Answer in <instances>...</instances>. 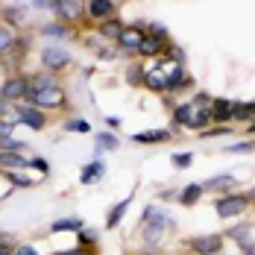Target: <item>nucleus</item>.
Wrapping results in <instances>:
<instances>
[{"label":"nucleus","instance_id":"f257e3e1","mask_svg":"<svg viewBox=\"0 0 255 255\" xmlns=\"http://www.w3.org/2000/svg\"><path fill=\"white\" fill-rule=\"evenodd\" d=\"M253 200H255V194H250V191L226 194V197H217L214 211H217V217H223V220H235V217H241V214L253 205Z\"/></svg>","mask_w":255,"mask_h":255},{"label":"nucleus","instance_id":"f03ea898","mask_svg":"<svg viewBox=\"0 0 255 255\" xmlns=\"http://www.w3.org/2000/svg\"><path fill=\"white\" fill-rule=\"evenodd\" d=\"M26 106H35V109H41L44 115L47 112H56V109H65V103H68V94H65V88H47V91H29V97H26Z\"/></svg>","mask_w":255,"mask_h":255},{"label":"nucleus","instance_id":"7ed1b4c3","mask_svg":"<svg viewBox=\"0 0 255 255\" xmlns=\"http://www.w3.org/2000/svg\"><path fill=\"white\" fill-rule=\"evenodd\" d=\"M223 235H197V238H191L188 241V253L191 255H220L223 253Z\"/></svg>","mask_w":255,"mask_h":255},{"label":"nucleus","instance_id":"20e7f679","mask_svg":"<svg viewBox=\"0 0 255 255\" xmlns=\"http://www.w3.org/2000/svg\"><path fill=\"white\" fill-rule=\"evenodd\" d=\"M71 62H74V59H71V53L62 50V47H44V50H41V68H44L47 74L65 71Z\"/></svg>","mask_w":255,"mask_h":255},{"label":"nucleus","instance_id":"39448f33","mask_svg":"<svg viewBox=\"0 0 255 255\" xmlns=\"http://www.w3.org/2000/svg\"><path fill=\"white\" fill-rule=\"evenodd\" d=\"M3 100L12 103V100H26L29 97V77H9L0 88Z\"/></svg>","mask_w":255,"mask_h":255},{"label":"nucleus","instance_id":"423d86ee","mask_svg":"<svg viewBox=\"0 0 255 255\" xmlns=\"http://www.w3.org/2000/svg\"><path fill=\"white\" fill-rule=\"evenodd\" d=\"M15 112H18V118H21V124L29 129H44L47 127V115L41 112V109H35V106H26V103H18L15 106Z\"/></svg>","mask_w":255,"mask_h":255},{"label":"nucleus","instance_id":"0eeeda50","mask_svg":"<svg viewBox=\"0 0 255 255\" xmlns=\"http://www.w3.org/2000/svg\"><path fill=\"white\" fill-rule=\"evenodd\" d=\"M85 15L103 24L109 18H118V3H112V0H91V3H85Z\"/></svg>","mask_w":255,"mask_h":255},{"label":"nucleus","instance_id":"6e6552de","mask_svg":"<svg viewBox=\"0 0 255 255\" xmlns=\"http://www.w3.org/2000/svg\"><path fill=\"white\" fill-rule=\"evenodd\" d=\"M53 9H56V18H59V24L68 26V21H77L79 15H82V3L77 0H53Z\"/></svg>","mask_w":255,"mask_h":255},{"label":"nucleus","instance_id":"1a4fd4ad","mask_svg":"<svg viewBox=\"0 0 255 255\" xmlns=\"http://www.w3.org/2000/svg\"><path fill=\"white\" fill-rule=\"evenodd\" d=\"M144 26H147V24H138V26H124V32L118 35V47H121V50L135 53V50H138V44L144 41Z\"/></svg>","mask_w":255,"mask_h":255},{"label":"nucleus","instance_id":"9d476101","mask_svg":"<svg viewBox=\"0 0 255 255\" xmlns=\"http://www.w3.org/2000/svg\"><path fill=\"white\" fill-rule=\"evenodd\" d=\"M235 185H238V179L235 173H220V176H211L203 182V191H214V194H235Z\"/></svg>","mask_w":255,"mask_h":255},{"label":"nucleus","instance_id":"9b49d317","mask_svg":"<svg viewBox=\"0 0 255 255\" xmlns=\"http://www.w3.org/2000/svg\"><path fill=\"white\" fill-rule=\"evenodd\" d=\"M144 226H155V229H164L170 232L176 223H173V217L167 214V211H161V208H155V205H150L147 211H144Z\"/></svg>","mask_w":255,"mask_h":255},{"label":"nucleus","instance_id":"f8f14e48","mask_svg":"<svg viewBox=\"0 0 255 255\" xmlns=\"http://www.w3.org/2000/svg\"><path fill=\"white\" fill-rule=\"evenodd\" d=\"M164 77H167V91H182V88H191V85H194L191 74H188L182 65L170 68V71H164Z\"/></svg>","mask_w":255,"mask_h":255},{"label":"nucleus","instance_id":"ddd939ff","mask_svg":"<svg viewBox=\"0 0 255 255\" xmlns=\"http://www.w3.org/2000/svg\"><path fill=\"white\" fill-rule=\"evenodd\" d=\"M232 112H235V103L232 100H223V97L211 100V121H217V124H229Z\"/></svg>","mask_w":255,"mask_h":255},{"label":"nucleus","instance_id":"4468645a","mask_svg":"<svg viewBox=\"0 0 255 255\" xmlns=\"http://www.w3.org/2000/svg\"><path fill=\"white\" fill-rule=\"evenodd\" d=\"M164 50H167V41H158V38H153V35H144V41L138 44V56H164Z\"/></svg>","mask_w":255,"mask_h":255},{"label":"nucleus","instance_id":"2eb2a0df","mask_svg":"<svg viewBox=\"0 0 255 255\" xmlns=\"http://www.w3.org/2000/svg\"><path fill=\"white\" fill-rule=\"evenodd\" d=\"M144 85L155 91V94H164L167 91V77H164V71H147L144 74Z\"/></svg>","mask_w":255,"mask_h":255},{"label":"nucleus","instance_id":"dca6fc26","mask_svg":"<svg viewBox=\"0 0 255 255\" xmlns=\"http://www.w3.org/2000/svg\"><path fill=\"white\" fill-rule=\"evenodd\" d=\"M135 144H161V141H170V132L167 129H153V132H138L132 135Z\"/></svg>","mask_w":255,"mask_h":255},{"label":"nucleus","instance_id":"f3484780","mask_svg":"<svg viewBox=\"0 0 255 255\" xmlns=\"http://www.w3.org/2000/svg\"><path fill=\"white\" fill-rule=\"evenodd\" d=\"M56 85H59L56 82V74H47V71L29 77V91H47V88H56Z\"/></svg>","mask_w":255,"mask_h":255},{"label":"nucleus","instance_id":"a211bd4d","mask_svg":"<svg viewBox=\"0 0 255 255\" xmlns=\"http://www.w3.org/2000/svg\"><path fill=\"white\" fill-rule=\"evenodd\" d=\"M41 35H47V38H71L74 35V29L65 24H59V21H50V24L41 26Z\"/></svg>","mask_w":255,"mask_h":255},{"label":"nucleus","instance_id":"6ab92c4d","mask_svg":"<svg viewBox=\"0 0 255 255\" xmlns=\"http://www.w3.org/2000/svg\"><path fill=\"white\" fill-rule=\"evenodd\" d=\"M191 118H194V106H191V103H176V109H173V124H176V127H191Z\"/></svg>","mask_w":255,"mask_h":255},{"label":"nucleus","instance_id":"aec40b11","mask_svg":"<svg viewBox=\"0 0 255 255\" xmlns=\"http://www.w3.org/2000/svg\"><path fill=\"white\" fill-rule=\"evenodd\" d=\"M124 32V21L121 18H109V21H103L100 24V35L103 38H112V41H118V35Z\"/></svg>","mask_w":255,"mask_h":255},{"label":"nucleus","instance_id":"412c9836","mask_svg":"<svg viewBox=\"0 0 255 255\" xmlns=\"http://www.w3.org/2000/svg\"><path fill=\"white\" fill-rule=\"evenodd\" d=\"M15 41H18V35H15V29L6 24H0V56H6V53L15 47Z\"/></svg>","mask_w":255,"mask_h":255},{"label":"nucleus","instance_id":"4be33fe9","mask_svg":"<svg viewBox=\"0 0 255 255\" xmlns=\"http://www.w3.org/2000/svg\"><path fill=\"white\" fill-rule=\"evenodd\" d=\"M29 161H26V155H15V153H0V167H6V170H21L26 167Z\"/></svg>","mask_w":255,"mask_h":255},{"label":"nucleus","instance_id":"5701e85b","mask_svg":"<svg viewBox=\"0 0 255 255\" xmlns=\"http://www.w3.org/2000/svg\"><path fill=\"white\" fill-rule=\"evenodd\" d=\"M200 197H203V185H188V188H182L179 203L182 205H197L200 203Z\"/></svg>","mask_w":255,"mask_h":255},{"label":"nucleus","instance_id":"b1692460","mask_svg":"<svg viewBox=\"0 0 255 255\" xmlns=\"http://www.w3.org/2000/svg\"><path fill=\"white\" fill-rule=\"evenodd\" d=\"M29 144L15 141V138H0V153H15V155H26Z\"/></svg>","mask_w":255,"mask_h":255},{"label":"nucleus","instance_id":"393cba45","mask_svg":"<svg viewBox=\"0 0 255 255\" xmlns=\"http://www.w3.org/2000/svg\"><path fill=\"white\" fill-rule=\"evenodd\" d=\"M250 232H253V226H250V223H241V226H232V229L226 232L223 238H232V241L241 247L244 241H253V238H250Z\"/></svg>","mask_w":255,"mask_h":255},{"label":"nucleus","instance_id":"a878e982","mask_svg":"<svg viewBox=\"0 0 255 255\" xmlns=\"http://www.w3.org/2000/svg\"><path fill=\"white\" fill-rule=\"evenodd\" d=\"M100 176H103V164H100V161H91V164H85V167H82L79 182H82V185H91V182H97Z\"/></svg>","mask_w":255,"mask_h":255},{"label":"nucleus","instance_id":"bb28decb","mask_svg":"<svg viewBox=\"0 0 255 255\" xmlns=\"http://www.w3.org/2000/svg\"><path fill=\"white\" fill-rule=\"evenodd\" d=\"M232 121H255V103H235Z\"/></svg>","mask_w":255,"mask_h":255},{"label":"nucleus","instance_id":"cd10ccee","mask_svg":"<svg viewBox=\"0 0 255 255\" xmlns=\"http://www.w3.org/2000/svg\"><path fill=\"white\" fill-rule=\"evenodd\" d=\"M129 203H132V197H124V203H121V205H115V208H112V211H109V220H106V226H109V229H115V226H118V223H121V217H124V214H127Z\"/></svg>","mask_w":255,"mask_h":255},{"label":"nucleus","instance_id":"c85d7f7f","mask_svg":"<svg viewBox=\"0 0 255 255\" xmlns=\"http://www.w3.org/2000/svg\"><path fill=\"white\" fill-rule=\"evenodd\" d=\"M3 18H6V21H9V24H24L26 21V6H6V9H3Z\"/></svg>","mask_w":255,"mask_h":255},{"label":"nucleus","instance_id":"c756f323","mask_svg":"<svg viewBox=\"0 0 255 255\" xmlns=\"http://www.w3.org/2000/svg\"><path fill=\"white\" fill-rule=\"evenodd\" d=\"M50 229L53 232H82V220L79 217H65V220H56Z\"/></svg>","mask_w":255,"mask_h":255},{"label":"nucleus","instance_id":"7c9ffc66","mask_svg":"<svg viewBox=\"0 0 255 255\" xmlns=\"http://www.w3.org/2000/svg\"><path fill=\"white\" fill-rule=\"evenodd\" d=\"M211 121V106H205V109H194V118H191V127L188 129H200L205 127Z\"/></svg>","mask_w":255,"mask_h":255},{"label":"nucleus","instance_id":"2f4dec72","mask_svg":"<svg viewBox=\"0 0 255 255\" xmlns=\"http://www.w3.org/2000/svg\"><path fill=\"white\" fill-rule=\"evenodd\" d=\"M144 74H147V71L135 62V65H129V71H127V82L129 85H144Z\"/></svg>","mask_w":255,"mask_h":255},{"label":"nucleus","instance_id":"473e14b6","mask_svg":"<svg viewBox=\"0 0 255 255\" xmlns=\"http://www.w3.org/2000/svg\"><path fill=\"white\" fill-rule=\"evenodd\" d=\"M97 147L100 150H118V135H109V132H97Z\"/></svg>","mask_w":255,"mask_h":255},{"label":"nucleus","instance_id":"72a5a7b5","mask_svg":"<svg viewBox=\"0 0 255 255\" xmlns=\"http://www.w3.org/2000/svg\"><path fill=\"white\" fill-rule=\"evenodd\" d=\"M141 235H144V241H147V244H153V247H158V244L164 241V229H155V226H144Z\"/></svg>","mask_w":255,"mask_h":255},{"label":"nucleus","instance_id":"f704fd0d","mask_svg":"<svg viewBox=\"0 0 255 255\" xmlns=\"http://www.w3.org/2000/svg\"><path fill=\"white\" fill-rule=\"evenodd\" d=\"M3 176L9 179V182H12L15 188H29V185H32V182H29V179H26L24 173H18V170H6Z\"/></svg>","mask_w":255,"mask_h":255},{"label":"nucleus","instance_id":"c9c22d12","mask_svg":"<svg viewBox=\"0 0 255 255\" xmlns=\"http://www.w3.org/2000/svg\"><path fill=\"white\" fill-rule=\"evenodd\" d=\"M250 150H255V138H250V141H238V144L226 147V153H250Z\"/></svg>","mask_w":255,"mask_h":255},{"label":"nucleus","instance_id":"e433bc0d","mask_svg":"<svg viewBox=\"0 0 255 255\" xmlns=\"http://www.w3.org/2000/svg\"><path fill=\"white\" fill-rule=\"evenodd\" d=\"M68 132H82V135H85V132H91V124H85V121H79V118H74V121H68Z\"/></svg>","mask_w":255,"mask_h":255},{"label":"nucleus","instance_id":"4c0bfd02","mask_svg":"<svg viewBox=\"0 0 255 255\" xmlns=\"http://www.w3.org/2000/svg\"><path fill=\"white\" fill-rule=\"evenodd\" d=\"M97 238H100L97 232H88V229H82V232H79V244H82V250H88L91 244H97Z\"/></svg>","mask_w":255,"mask_h":255},{"label":"nucleus","instance_id":"58836bf2","mask_svg":"<svg viewBox=\"0 0 255 255\" xmlns=\"http://www.w3.org/2000/svg\"><path fill=\"white\" fill-rule=\"evenodd\" d=\"M191 161H194V155H191V153H176V155H173V167H179V170L191 167Z\"/></svg>","mask_w":255,"mask_h":255},{"label":"nucleus","instance_id":"ea45409f","mask_svg":"<svg viewBox=\"0 0 255 255\" xmlns=\"http://www.w3.org/2000/svg\"><path fill=\"white\" fill-rule=\"evenodd\" d=\"M170 59H173L176 65H182V62H185V50H182V47H176V44H170Z\"/></svg>","mask_w":255,"mask_h":255},{"label":"nucleus","instance_id":"a19ab883","mask_svg":"<svg viewBox=\"0 0 255 255\" xmlns=\"http://www.w3.org/2000/svg\"><path fill=\"white\" fill-rule=\"evenodd\" d=\"M232 132V127H217V129H203V138H211V135H226Z\"/></svg>","mask_w":255,"mask_h":255},{"label":"nucleus","instance_id":"79ce46f5","mask_svg":"<svg viewBox=\"0 0 255 255\" xmlns=\"http://www.w3.org/2000/svg\"><path fill=\"white\" fill-rule=\"evenodd\" d=\"M12 129H15V124H9V121H0V138H12Z\"/></svg>","mask_w":255,"mask_h":255},{"label":"nucleus","instance_id":"37998d69","mask_svg":"<svg viewBox=\"0 0 255 255\" xmlns=\"http://www.w3.org/2000/svg\"><path fill=\"white\" fill-rule=\"evenodd\" d=\"M12 255H38V253H35L32 247H24V244H18V247H15V253H12Z\"/></svg>","mask_w":255,"mask_h":255},{"label":"nucleus","instance_id":"c03bdc74","mask_svg":"<svg viewBox=\"0 0 255 255\" xmlns=\"http://www.w3.org/2000/svg\"><path fill=\"white\" fill-rule=\"evenodd\" d=\"M29 164H32V167H38V170H44V173H50V164H47L44 158H32Z\"/></svg>","mask_w":255,"mask_h":255},{"label":"nucleus","instance_id":"a18cd8bd","mask_svg":"<svg viewBox=\"0 0 255 255\" xmlns=\"http://www.w3.org/2000/svg\"><path fill=\"white\" fill-rule=\"evenodd\" d=\"M15 250H12V244H0V255H12Z\"/></svg>","mask_w":255,"mask_h":255},{"label":"nucleus","instance_id":"49530a36","mask_svg":"<svg viewBox=\"0 0 255 255\" xmlns=\"http://www.w3.org/2000/svg\"><path fill=\"white\" fill-rule=\"evenodd\" d=\"M59 255H94V253H88V250L79 247V250H74V253H59Z\"/></svg>","mask_w":255,"mask_h":255},{"label":"nucleus","instance_id":"de8ad7c7","mask_svg":"<svg viewBox=\"0 0 255 255\" xmlns=\"http://www.w3.org/2000/svg\"><path fill=\"white\" fill-rule=\"evenodd\" d=\"M106 124H109L112 129H118V127H121V118H106Z\"/></svg>","mask_w":255,"mask_h":255},{"label":"nucleus","instance_id":"09e8293b","mask_svg":"<svg viewBox=\"0 0 255 255\" xmlns=\"http://www.w3.org/2000/svg\"><path fill=\"white\" fill-rule=\"evenodd\" d=\"M6 112H9V103L3 100V94H0V118H3V115H6Z\"/></svg>","mask_w":255,"mask_h":255},{"label":"nucleus","instance_id":"8fccbe9b","mask_svg":"<svg viewBox=\"0 0 255 255\" xmlns=\"http://www.w3.org/2000/svg\"><path fill=\"white\" fill-rule=\"evenodd\" d=\"M250 132H253V135H255V121H253V127H250Z\"/></svg>","mask_w":255,"mask_h":255},{"label":"nucleus","instance_id":"3c124183","mask_svg":"<svg viewBox=\"0 0 255 255\" xmlns=\"http://www.w3.org/2000/svg\"><path fill=\"white\" fill-rule=\"evenodd\" d=\"M179 255H185V253H179Z\"/></svg>","mask_w":255,"mask_h":255}]
</instances>
